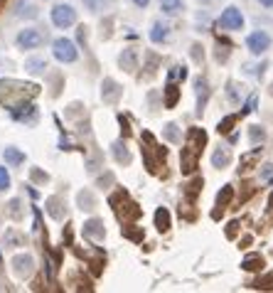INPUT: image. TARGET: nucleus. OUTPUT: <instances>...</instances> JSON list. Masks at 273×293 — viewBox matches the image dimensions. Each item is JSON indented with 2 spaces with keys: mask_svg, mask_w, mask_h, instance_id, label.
Instances as JSON below:
<instances>
[{
  "mask_svg": "<svg viewBox=\"0 0 273 293\" xmlns=\"http://www.w3.org/2000/svg\"><path fill=\"white\" fill-rule=\"evenodd\" d=\"M165 94H167V96H165V106H167V109H172V106L177 104V87H175V84H167Z\"/></svg>",
  "mask_w": 273,
  "mask_h": 293,
  "instance_id": "22",
  "label": "nucleus"
},
{
  "mask_svg": "<svg viewBox=\"0 0 273 293\" xmlns=\"http://www.w3.org/2000/svg\"><path fill=\"white\" fill-rule=\"evenodd\" d=\"M185 8V0H160V10L165 15H177Z\"/></svg>",
  "mask_w": 273,
  "mask_h": 293,
  "instance_id": "14",
  "label": "nucleus"
},
{
  "mask_svg": "<svg viewBox=\"0 0 273 293\" xmlns=\"http://www.w3.org/2000/svg\"><path fill=\"white\" fill-rule=\"evenodd\" d=\"M15 42H18L20 50H37V47L44 42V35H42L39 30H35V27H25V30L18 32Z\"/></svg>",
  "mask_w": 273,
  "mask_h": 293,
  "instance_id": "3",
  "label": "nucleus"
},
{
  "mask_svg": "<svg viewBox=\"0 0 273 293\" xmlns=\"http://www.w3.org/2000/svg\"><path fill=\"white\" fill-rule=\"evenodd\" d=\"M261 266H263V259L261 257H246L241 261V269H244V271H258Z\"/></svg>",
  "mask_w": 273,
  "mask_h": 293,
  "instance_id": "20",
  "label": "nucleus"
},
{
  "mask_svg": "<svg viewBox=\"0 0 273 293\" xmlns=\"http://www.w3.org/2000/svg\"><path fill=\"white\" fill-rule=\"evenodd\" d=\"M219 27L224 30H241L244 27V15L237 5H229L221 15H219Z\"/></svg>",
  "mask_w": 273,
  "mask_h": 293,
  "instance_id": "4",
  "label": "nucleus"
},
{
  "mask_svg": "<svg viewBox=\"0 0 273 293\" xmlns=\"http://www.w3.org/2000/svg\"><path fill=\"white\" fill-rule=\"evenodd\" d=\"M246 47L251 50V55H263L268 47H271V37L266 35V32H251L249 39H246Z\"/></svg>",
  "mask_w": 273,
  "mask_h": 293,
  "instance_id": "6",
  "label": "nucleus"
},
{
  "mask_svg": "<svg viewBox=\"0 0 273 293\" xmlns=\"http://www.w3.org/2000/svg\"><path fill=\"white\" fill-rule=\"evenodd\" d=\"M234 121H237L234 116H229V118H224V121L219 123V133H229V131H232V129H229V126H232Z\"/></svg>",
  "mask_w": 273,
  "mask_h": 293,
  "instance_id": "31",
  "label": "nucleus"
},
{
  "mask_svg": "<svg viewBox=\"0 0 273 293\" xmlns=\"http://www.w3.org/2000/svg\"><path fill=\"white\" fill-rule=\"evenodd\" d=\"M8 187H10V175H8V170L0 165V192L8 190Z\"/></svg>",
  "mask_w": 273,
  "mask_h": 293,
  "instance_id": "30",
  "label": "nucleus"
},
{
  "mask_svg": "<svg viewBox=\"0 0 273 293\" xmlns=\"http://www.w3.org/2000/svg\"><path fill=\"white\" fill-rule=\"evenodd\" d=\"M261 5H266V8H273V0H258Z\"/></svg>",
  "mask_w": 273,
  "mask_h": 293,
  "instance_id": "36",
  "label": "nucleus"
},
{
  "mask_svg": "<svg viewBox=\"0 0 273 293\" xmlns=\"http://www.w3.org/2000/svg\"><path fill=\"white\" fill-rule=\"evenodd\" d=\"M254 109H256V96H251V99H249V104H246V109H244V111L249 113V111H254Z\"/></svg>",
  "mask_w": 273,
  "mask_h": 293,
  "instance_id": "34",
  "label": "nucleus"
},
{
  "mask_svg": "<svg viewBox=\"0 0 273 293\" xmlns=\"http://www.w3.org/2000/svg\"><path fill=\"white\" fill-rule=\"evenodd\" d=\"M52 22H55L57 27H72L74 22H76V10H74L72 5H67V3H62V5H55L52 8Z\"/></svg>",
  "mask_w": 273,
  "mask_h": 293,
  "instance_id": "2",
  "label": "nucleus"
},
{
  "mask_svg": "<svg viewBox=\"0 0 273 293\" xmlns=\"http://www.w3.org/2000/svg\"><path fill=\"white\" fill-rule=\"evenodd\" d=\"M155 227H158V232H167L170 229V212L165 207H160L155 212Z\"/></svg>",
  "mask_w": 273,
  "mask_h": 293,
  "instance_id": "16",
  "label": "nucleus"
},
{
  "mask_svg": "<svg viewBox=\"0 0 273 293\" xmlns=\"http://www.w3.org/2000/svg\"><path fill=\"white\" fill-rule=\"evenodd\" d=\"M249 136H251V143H261L263 138H266V133L258 129V126H251V131H249Z\"/></svg>",
  "mask_w": 273,
  "mask_h": 293,
  "instance_id": "29",
  "label": "nucleus"
},
{
  "mask_svg": "<svg viewBox=\"0 0 273 293\" xmlns=\"http://www.w3.org/2000/svg\"><path fill=\"white\" fill-rule=\"evenodd\" d=\"M167 76H170V81H185V76H187V69L185 67H172L170 72H167Z\"/></svg>",
  "mask_w": 273,
  "mask_h": 293,
  "instance_id": "26",
  "label": "nucleus"
},
{
  "mask_svg": "<svg viewBox=\"0 0 273 293\" xmlns=\"http://www.w3.org/2000/svg\"><path fill=\"white\" fill-rule=\"evenodd\" d=\"M165 138L172 141V143L180 141V133H177V126H175V123H167V126H165Z\"/></svg>",
  "mask_w": 273,
  "mask_h": 293,
  "instance_id": "27",
  "label": "nucleus"
},
{
  "mask_svg": "<svg viewBox=\"0 0 273 293\" xmlns=\"http://www.w3.org/2000/svg\"><path fill=\"white\" fill-rule=\"evenodd\" d=\"M106 234V229H104V222L101 220H89L84 224V237H91V239H101Z\"/></svg>",
  "mask_w": 273,
  "mask_h": 293,
  "instance_id": "10",
  "label": "nucleus"
},
{
  "mask_svg": "<svg viewBox=\"0 0 273 293\" xmlns=\"http://www.w3.org/2000/svg\"><path fill=\"white\" fill-rule=\"evenodd\" d=\"M76 200H79V207H81V210H94V207H96V200H94V195H91L89 190L79 192Z\"/></svg>",
  "mask_w": 273,
  "mask_h": 293,
  "instance_id": "21",
  "label": "nucleus"
},
{
  "mask_svg": "<svg viewBox=\"0 0 273 293\" xmlns=\"http://www.w3.org/2000/svg\"><path fill=\"white\" fill-rule=\"evenodd\" d=\"M113 155H116V160H118V163H130V153H128L126 150V143H121V141H116V143H113Z\"/></svg>",
  "mask_w": 273,
  "mask_h": 293,
  "instance_id": "17",
  "label": "nucleus"
},
{
  "mask_svg": "<svg viewBox=\"0 0 273 293\" xmlns=\"http://www.w3.org/2000/svg\"><path fill=\"white\" fill-rule=\"evenodd\" d=\"M13 271L18 278H27V276L35 271V259L30 257V254H18V257H13Z\"/></svg>",
  "mask_w": 273,
  "mask_h": 293,
  "instance_id": "5",
  "label": "nucleus"
},
{
  "mask_svg": "<svg viewBox=\"0 0 273 293\" xmlns=\"http://www.w3.org/2000/svg\"><path fill=\"white\" fill-rule=\"evenodd\" d=\"M200 3H204V5H209V3H212V0H200Z\"/></svg>",
  "mask_w": 273,
  "mask_h": 293,
  "instance_id": "37",
  "label": "nucleus"
},
{
  "mask_svg": "<svg viewBox=\"0 0 273 293\" xmlns=\"http://www.w3.org/2000/svg\"><path fill=\"white\" fill-rule=\"evenodd\" d=\"M101 96H104L106 104H113V101L121 96V87H118L113 79H104V84H101Z\"/></svg>",
  "mask_w": 273,
  "mask_h": 293,
  "instance_id": "9",
  "label": "nucleus"
},
{
  "mask_svg": "<svg viewBox=\"0 0 273 293\" xmlns=\"http://www.w3.org/2000/svg\"><path fill=\"white\" fill-rule=\"evenodd\" d=\"M197 155H200V153H197L195 148H190V146L182 148V173H185V175H192V173H195Z\"/></svg>",
  "mask_w": 273,
  "mask_h": 293,
  "instance_id": "7",
  "label": "nucleus"
},
{
  "mask_svg": "<svg viewBox=\"0 0 273 293\" xmlns=\"http://www.w3.org/2000/svg\"><path fill=\"white\" fill-rule=\"evenodd\" d=\"M3 158H5V163H10V165L25 163V153L18 150V148H5V150H3Z\"/></svg>",
  "mask_w": 273,
  "mask_h": 293,
  "instance_id": "15",
  "label": "nucleus"
},
{
  "mask_svg": "<svg viewBox=\"0 0 273 293\" xmlns=\"http://www.w3.org/2000/svg\"><path fill=\"white\" fill-rule=\"evenodd\" d=\"M15 15H18V18H37V8L32 3H20Z\"/></svg>",
  "mask_w": 273,
  "mask_h": 293,
  "instance_id": "19",
  "label": "nucleus"
},
{
  "mask_svg": "<svg viewBox=\"0 0 273 293\" xmlns=\"http://www.w3.org/2000/svg\"><path fill=\"white\" fill-rule=\"evenodd\" d=\"M111 3H113V0H84V5L89 8L91 13H101L104 8H109Z\"/></svg>",
  "mask_w": 273,
  "mask_h": 293,
  "instance_id": "23",
  "label": "nucleus"
},
{
  "mask_svg": "<svg viewBox=\"0 0 273 293\" xmlns=\"http://www.w3.org/2000/svg\"><path fill=\"white\" fill-rule=\"evenodd\" d=\"M133 3H135L138 8H146V5H148V3H150V0H133Z\"/></svg>",
  "mask_w": 273,
  "mask_h": 293,
  "instance_id": "35",
  "label": "nucleus"
},
{
  "mask_svg": "<svg viewBox=\"0 0 273 293\" xmlns=\"http://www.w3.org/2000/svg\"><path fill=\"white\" fill-rule=\"evenodd\" d=\"M52 50H55V57H57V59H59V62H64V64H69V62H76V57H79V50H76V45H74L72 39H67V37H59V39H55Z\"/></svg>",
  "mask_w": 273,
  "mask_h": 293,
  "instance_id": "1",
  "label": "nucleus"
},
{
  "mask_svg": "<svg viewBox=\"0 0 273 293\" xmlns=\"http://www.w3.org/2000/svg\"><path fill=\"white\" fill-rule=\"evenodd\" d=\"M44 207H47V212H50V217H55V220H64V215H67V207H64V200L55 195V197H50V200L44 202Z\"/></svg>",
  "mask_w": 273,
  "mask_h": 293,
  "instance_id": "8",
  "label": "nucleus"
},
{
  "mask_svg": "<svg viewBox=\"0 0 273 293\" xmlns=\"http://www.w3.org/2000/svg\"><path fill=\"white\" fill-rule=\"evenodd\" d=\"M25 69L30 74H44L47 72V59H42V57H32V59H27L25 62Z\"/></svg>",
  "mask_w": 273,
  "mask_h": 293,
  "instance_id": "13",
  "label": "nucleus"
},
{
  "mask_svg": "<svg viewBox=\"0 0 273 293\" xmlns=\"http://www.w3.org/2000/svg\"><path fill=\"white\" fill-rule=\"evenodd\" d=\"M195 87H197V94H200V109H197V113H202V106H204V99H207L209 89H207V81H204L202 76L195 81Z\"/></svg>",
  "mask_w": 273,
  "mask_h": 293,
  "instance_id": "24",
  "label": "nucleus"
},
{
  "mask_svg": "<svg viewBox=\"0 0 273 293\" xmlns=\"http://www.w3.org/2000/svg\"><path fill=\"white\" fill-rule=\"evenodd\" d=\"M232 195H234L232 185H224V190L217 195V204H219V207H226V204H229V200H232Z\"/></svg>",
  "mask_w": 273,
  "mask_h": 293,
  "instance_id": "25",
  "label": "nucleus"
},
{
  "mask_svg": "<svg viewBox=\"0 0 273 293\" xmlns=\"http://www.w3.org/2000/svg\"><path fill=\"white\" fill-rule=\"evenodd\" d=\"M229 163H232L229 148H217V150L212 153V165H214V168H226Z\"/></svg>",
  "mask_w": 273,
  "mask_h": 293,
  "instance_id": "12",
  "label": "nucleus"
},
{
  "mask_svg": "<svg viewBox=\"0 0 273 293\" xmlns=\"http://www.w3.org/2000/svg\"><path fill=\"white\" fill-rule=\"evenodd\" d=\"M20 200H13L10 202V217H20Z\"/></svg>",
  "mask_w": 273,
  "mask_h": 293,
  "instance_id": "32",
  "label": "nucleus"
},
{
  "mask_svg": "<svg viewBox=\"0 0 273 293\" xmlns=\"http://www.w3.org/2000/svg\"><path fill=\"white\" fill-rule=\"evenodd\" d=\"M22 244V237L20 234H15V232H8L5 234V246H20Z\"/></svg>",
  "mask_w": 273,
  "mask_h": 293,
  "instance_id": "28",
  "label": "nucleus"
},
{
  "mask_svg": "<svg viewBox=\"0 0 273 293\" xmlns=\"http://www.w3.org/2000/svg\"><path fill=\"white\" fill-rule=\"evenodd\" d=\"M32 178H35V180H44V183H47V173H39V170H32Z\"/></svg>",
  "mask_w": 273,
  "mask_h": 293,
  "instance_id": "33",
  "label": "nucleus"
},
{
  "mask_svg": "<svg viewBox=\"0 0 273 293\" xmlns=\"http://www.w3.org/2000/svg\"><path fill=\"white\" fill-rule=\"evenodd\" d=\"M150 39H153V42H165V39H167V25L155 22L153 30H150Z\"/></svg>",
  "mask_w": 273,
  "mask_h": 293,
  "instance_id": "18",
  "label": "nucleus"
},
{
  "mask_svg": "<svg viewBox=\"0 0 273 293\" xmlns=\"http://www.w3.org/2000/svg\"><path fill=\"white\" fill-rule=\"evenodd\" d=\"M135 64H138V52H135L133 47H126L123 55H121V67H123L126 72H133Z\"/></svg>",
  "mask_w": 273,
  "mask_h": 293,
  "instance_id": "11",
  "label": "nucleus"
},
{
  "mask_svg": "<svg viewBox=\"0 0 273 293\" xmlns=\"http://www.w3.org/2000/svg\"><path fill=\"white\" fill-rule=\"evenodd\" d=\"M271 96H273V84H271Z\"/></svg>",
  "mask_w": 273,
  "mask_h": 293,
  "instance_id": "38",
  "label": "nucleus"
}]
</instances>
